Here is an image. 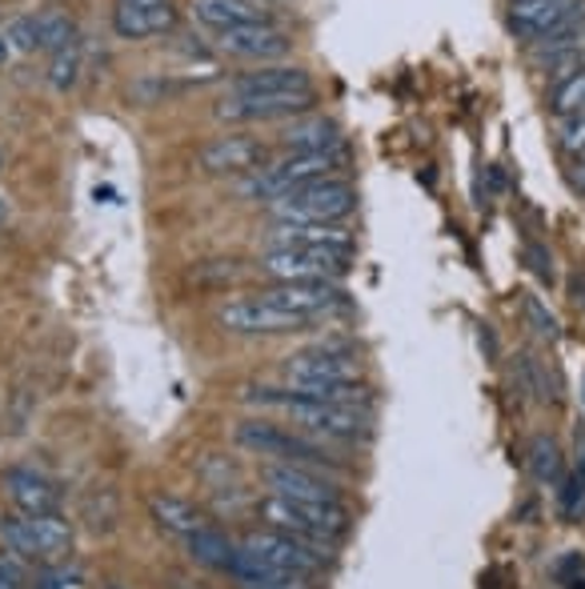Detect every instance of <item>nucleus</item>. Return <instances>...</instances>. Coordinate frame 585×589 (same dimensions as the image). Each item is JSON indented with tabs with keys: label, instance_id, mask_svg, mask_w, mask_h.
I'll return each mask as SVG.
<instances>
[{
	"label": "nucleus",
	"instance_id": "nucleus-1",
	"mask_svg": "<svg viewBox=\"0 0 585 589\" xmlns=\"http://www.w3.org/2000/svg\"><path fill=\"white\" fill-rule=\"evenodd\" d=\"M245 401H257L265 410H281L298 430L325 441H365L373 433V413L353 410V405H333V401L298 397L293 390H248Z\"/></svg>",
	"mask_w": 585,
	"mask_h": 589
},
{
	"label": "nucleus",
	"instance_id": "nucleus-2",
	"mask_svg": "<svg viewBox=\"0 0 585 589\" xmlns=\"http://www.w3.org/2000/svg\"><path fill=\"white\" fill-rule=\"evenodd\" d=\"M261 518H265L269 530L289 533V538L305 541V546H313V550L333 558V546L349 533L353 513H349L341 501H333V505H301V501H285V498H273V493H269V498L261 501Z\"/></svg>",
	"mask_w": 585,
	"mask_h": 589
},
{
	"label": "nucleus",
	"instance_id": "nucleus-3",
	"mask_svg": "<svg viewBox=\"0 0 585 589\" xmlns=\"http://www.w3.org/2000/svg\"><path fill=\"white\" fill-rule=\"evenodd\" d=\"M345 165V149L338 153H289L285 160H273L265 169L248 173L245 193L261 200H277L285 193L301 189V185H313V180H329L333 173Z\"/></svg>",
	"mask_w": 585,
	"mask_h": 589
},
{
	"label": "nucleus",
	"instance_id": "nucleus-4",
	"mask_svg": "<svg viewBox=\"0 0 585 589\" xmlns=\"http://www.w3.org/2000/svg\"><path fill=\"white\" fill-rule=\"evenodd\" d=\"M358 209V193L349 180H313L285 197L269 200L273 220H309V225H338Z\"/></svg>",
	"mask_w": 585,
	"mask_h": 589
},
{
	"label": "nucleus",
	"instance_id": "nucleus-5",
	"mask_svg": "<svg viewBox=\"0 0 585 589\" xmlns=\"http://www.w3.org/2000/svg\"><path fill=\"white\" fill-rule=\"evenodd\" d=\"M0 541L4 550L29 561H52L72 546V526L60 513H45V518H29V513H12L0 521Z\"/></svg>",
	"mask_w": 585,
	"mask_h": 589
},
{
	"label": "nucleus",
	"instance_id": "nucleus-6",
	"mask_svg": "<svg viewBox=\"0 0 585 589\" xmlns=\"http://www.w3.org/2000/svg\"><path fill=\"white\" fill-rule=\"evenodd\" d=\"M237 441L245 450L261 453V458H269V461H289V465H305V470H338V461L329 458L321 445L281 430L273 421H241Z\"/></svg>",
	"mask_w": 585,
	"mask_h": 589
},
{
	"label": "nucleus",
	"instance_id": "nucleus-7",
	"mask_svg": "<svg viewBox=\"0 0 585 589\" xmlns=\"http://www.w3.org/2000/svg\"><path fill=\"white\" fill-rule=\"evenodd\" d=\"M353 253L345 249H269L261 273L273 281H341Z\"/></svg>",
	"mask_w": 585,
	"mask_h": 589
},
{
	"label": "nucleus",
	"instance_id": "nucleus-8",
	"mask_svg": "<svg viewBox=\"0 0 585 589\" xmlns=\"http://www.w3.org/2000/svg\"><path fill=\"white\" fill-rule=\"evenodd\" d=\"M289 385H353L361 381V357L345 345H321L285 361Z\"/></svg>",
	"mask_w": 585,
	"mask_h": 589
},
{
	"label": "nucleus",
	"instance_id": "nucleus-9",
	"mask_svg": "<svg viewBox=\"0 0 585 589\" xmlns=\"http://www.w3.org/2000/svg\"><path fill=\"white\" fill-rule=\"evenodd\" d=\"M217 321H221V330L237 333V337H277V333H298L309 325L305 317L277 310V305H269V301H261V297L228 301V305H221Z\"/></svg>",
	"mask_w": 585,
	"mask_h": 589
},
{
	"label": "nucleus",
	"instance_id": "nucleus-10",
	"mask_svg": "<svg viewBox=\"0 0 585 589\" xmlns=\"http://www.w3.org/2000/svg\"><path fill=\"white\" fill-rule=\"evenodd\" d=\"M245 550L257 553L261 561H269V566H277V570L285 573H298V578H321L325 573V566L333 558L321 550H313V546H305V541L289 538V533H277V530H257L245 538Z\"/></svg>",
	"mask_w": 585,
	"mask_h": 589
},
{
	"label": "nucleus",
	"instance_id": "nucleus-11",
	"mask_svg": "<svg viewBox=\"0 0 585 589\" xmlns=\"http://www.w3.org/2000/svg\"><path fill=\"white\" fill-rule=\"evenodd\" d=\"M257 297L269 301V305H277V310L298 313L305 321H318L345 305V289H341L338 281H273Z\"/></svg>",
	"mask_w": 585,
	"mask_h": 589
},
{
	"label": "nucleus",
	"instance_id": "nucleus-12",
	"mask_svg": "<svg viewBox=\"0 0 585 589\" xmlns=\"http://www.w3.org/2000/svg\"><path fill=\"white\" fill-rule=\"evenodd\" d=\"M261 478H265L273 498L301 501V505H333V501H341L338 485L321 478V470L289 465V461H269L265 470H261Z\"/></svg>",
	"mask_w": 585,
	"mask_h": 589
},
{
	"label": "nucleus",
	"instance_id": "nucleus-13",
	"mask_svg": "<svg viewBox=\"0 0 585 589\" xmlns=\"http://www.w3.org/2000/svg\"><path fill=\"white\" fill-rule=\"evenodd\" d=\"M318 105V89L309 92H257V97H225L217 105L221 120H281L305 117Z\"/></svg>",
	"mask_w": 585,
	"mask_h": 589
},
{
	"label": "nucleus",
	"instance_id": "nucleus-14",
	"mask_svg": "<svg viewBox=\"0 0 585 589\" xmlns=\"http://www.w3.org/2000/svg\"><path fill=\"white\" fill-rule=\"evenodd\" d=\"M197 165L213 177H241V173H257L269 165V149L253 137H217L208 140L205 149L197 153Z\"/></svg>",
	"mask_w": 585,
	"mask_h": 589
},
{
	"label": "nucleus",
	"instance_id": "nucleus-15",
	"mask_svg": "<svg viewBox=\"0 0 585 589\" xmlns=\"http://www.w3.org/2000/svg\"><path fill=\"white\" fill-rule=\"evenodd\" d=\"M221 52L228 57H245V60H277L289 52V32L277 29L273 20H261V24H237V29L217 32Z\"/></svg>",
	"mask_w": 585,
	"mask_h": 589
},
{
	"label": "nucleus",
	"instance_id": "nucleus-16",
	"mask_svg": "<svg viewBox=\"0 0 585 589\" xmlns=\"http://www.w3.org/2000/svg\"><path fill=\"white\" fill-rule=\"evenodd\" d=\"M577 4H582V0H514V4H509V32H514L517 40L537 45V40L549 37L557 24H566L577 12Z\"/></svg>",
	"mask_w": 585,
	"mask_h": 589
},
{
	"label": "nucleus",
	"instance_id": "nucleus-17",
	"mask_svg": "<svg viewBox=\"0 0 585 589\" xmlns=\"http://www.w3.org/2000/svg\"><path fill=\"white\" fill-rule=\"evenodd\" d=\"M273 249H345L353 253V233L341 225H309V220H277L269 229Z\"/></svg>",
	"mask_w": 585,
	"mask_h": 589
},
{
	"label": "nucleus",
	"instance_id": "nucleus-18",
	"mask_svg": "<svg viewBox=\"0 0 585 589\" xmlns=\"http://www.w3.org/2000/svg\"><path fill=\"white\" fill-rule=\"evenodd\" d=\"M277 140H281V149H289V153H338V149H345L341 125L338 120L321 117V112H305V117H298L293 125H285Z\"/></svg>",
	"mask_w": 585,
	"mask_h": 589
},
{
	"label": "nucleus",
	"instance_id": "nucleus-19",
	"mask_svg": "<svg viewBox=\"0 0 585 589\" xmlns=\"http://www.w3.org/2000/svg\"><path fill=\"white\" fill-rule=\"evenodd\" d=\"M313 77L298 65H265V69L241 72L228 85V97H257V92H309Z\"/></svg>",
	"mask_w": 585,
	"mask_h": 589
},
{
	"label": "nucleus",
	"instance_id": "nucleus-20",
	"mask_svg": "<svg viewBox=\"0 0 585 589\" xmlns=\"http://www.w3.org/2000/svg\"><path fill=\"white\" fill-rule=\"evenodd\" d=\"M4 490H9L12 505L29 518H45V513H60V493L49 478H40L37 470H9L4 473Z\"/></svg>",
	"mask_w": 585,
	"mask_h": 589
},
{
	"label": "nucleus",
	"instance_id": "nucleus-21",
	"mask_svg": "<svg viewBox=\"0 0 585 589\" xmlns=\"http://www.w3.org/2000/svg\"><path fill=\"white\" fill-rule=\"evenodd\" d=\"M189 9L201 24H208V29H217V32L237 29V24H261V20H269V12L261 9L257 0H193Z\"/></svg>",
	"mask_w": 585,
	"mask_h": 589
},
{
	"label": "nucleus",
	"instance_id": "nucleus-22",
	"mask_svg": "<svg viewBox=\"0 0 585 589\" xmlns=\"http://www.w3.org/2000/svg\"><path fill=\"white\" fill-rule=\"evenodd\" d=\"M173 20H177L173 4H160V9H113V29L125 40L157 37V32L173 29Z\"/></svg>",
	"mask_w": 585,
	"mask_h": 589
},
{
	"label": "nucleus",
	"instance_id": "nucleus-23",
	"mask_svg": "<svg viewBox=\"0 0 585 589\" xmlns=\"http://www.w3.org/2000/svg\"><path fill=\"white\" fill-rule=\"evenodd\" d=\"M185 546H189V553H193V561H197V566H208V570H221V573L233 570L237 546H233V541H228L221 530H213V526H201L197 533H189V538H185Z\"/></svg>",
	"mask_w": 585,
	"mask_h": 589
},
{
	"label": "nucleus",
	"instance_id": "nucleus-24",
	"mask_svg": "<svg viewBox=\"0 0 585 589\" xmlns=\"http://www.w3.org/2000/svg\"><path fill=\"white\" fill-rule=\"evenodd\" d=\"M153 521H157L165 533H177V538H189V533H197L201 526H205V518H201L197 510H193L189 501L181 498H153Z\"/></svg>",
	"mask_w": 585,
	"mask_h": 589
},
{
	"label": "nucleus",
	"instance_id": "nucleus-25",
	"mask_svg": "<svg viewBox=\"0 0 585 589\" xmlns=\"http://www.w3.org/2000/svg\"><path fill=\"white\" fill-rule=\"evenodd\" d=\"M77 32H72V20L60 9H45L37 12V49L45 52H60L65 45H72Z\"/></svg>",
	"mask_w": 585,
	"mask_h": 589
},
{
	"label": "nucleus",
	"instance_id": "nucleus-26",
	"mask_svg": "<svg viewBox=\"0 0 585 589\" xmlns=\"http://www.w3.org/2000/svg\"><path fill=\"white\" fill-rule=\"evenodd\" d=\"M529 470H534L537 481H546V485L562 481V470H566V461H562V450H557V441L534 438V445H529Z\"/></svg>",
	"mask_w": 585,
	"mask_h": 589
},
{
	"label": "nucleus",
	"instance_id": "nucleus-27",
	"mask_svg": "<svg viewBox=\"0 0 585 589\" xmlns=\"http://www.w3.org/2000/svg\"><path fill=\"white\" fill-rule=\"evenodd\" d=\"M549 109L557 117H577V112H585V69H577L566 80H557L554 97H549Z\"/></svg>",
	"mask_w": 585,
	"mask_h": 589
},
{
	"label": "nucleus",
	"instance_id": "nucleus-28",
	"mask_svg": "<svg viewBox=\"0 0 585 589\" xmlns=\"http://www.w3.org/2000/svg\"><path fill=\"white\" fill-rule=\"evenodd\" d=\"M77 80H80V49H77V40H72V45H65L60 52H52V60H49V85L57 92H69Z\"/></svg>",
	"mask_w": 585,
	"mask_h": 589
},
{
	"label": "nucleus",
	"instance_id": "nucleus-29",
	"mask_svg": "<svg viewBox=\"0 0 585 589\" xmlns=\"http://www.w3.org/2000/svg\"><path fill=\"white\" fill-rule=\"evenodd\" d=\"M557 149L569 153V157H582L585 153V117H557Z\"/></svg>",
	"mask_w": 585,
	"mask_h": 589
},
{
	"label": "nucleus",
	"instance_id": "nucleus-30",
	"mask_svg": "<svg viewBox=\"0 0 585 589\" xmlns=\"http://www.w3.org/2000/svg\"><path fill=\"white\" fill-rule=\"evenodd\" d=\"M4 32H9L17 52H37V17H12Z\"/></svg>",
	"mask_w": 585,
	"mask_h": 589
},
{
	"label": "nucleus",
	"instance_id": "nucleus-31",
	"mask_svg": "<svg viewBox=\"0 0 585 589\" xmlns=\"http://www.w3.org/2000/svg\"><path fill=\"white\" fill-rule=\"evenodd\" d=\"M526 310H529V317L537 321V333H546V337H557V321H554V313L542 310V301H529Z\"/></svg>",
	"mask_w": 585,
	"mask_h": 589
},
{
	"label": "nucleus",
	"instance_id": "nucleus-32",
	"mask_svg": "<svg viewBox=\"0 0 585 589\" xmlns=\"http://www.w3.org/2000/svg\"><path fill=\"white\" fill-rule=\"evenodd\" d=\"M0 589H20V570L12 558H0Z\"/></svg>",
	"mask_w": 585,
	"mask_h": 589
},
{
	"label": "nucleus",
	"instance_id": "nucleus-33",
	"mask_svg": "<svg viewBox=\"0 0 585 589\" xmlns=\"http://www.w3.org/2000/svg\"><path fill=\"white\" fill-rule=\"evenodd\" d=\"M12 57H17V49H12L9 32H4V24H0V69H4V65H9Z\"/></svg>",
	"mask_w": 585,
	"mask_h": 589
},
{
	"label": "nucleus",
	"instance_id": "nucleus-34",
	"mask_svg": "<svg viewBox=\"0 0 585 589\" xmlns=\"http://www.w3.org/2000/svg\"><path fill=\"white\" fill-rule=\"evenodd\" d=\"M169 0H117V9H160Z\"/></svg>",
	"mask_w": 585,
	"mask_h": 589
},
{
	"label": "nucleus",
	"instance_id": "nucleus-35",
	"mask_svg": "<svg viewBox=\"0 0 585 589\" xmlns=\"http://www.w3.org/2000/svg\"><path fill=\"white\" fill-rule=\"evenodd\" d=\"M569 185H574L577 193H585V160H577L574 169H569Z\"/></svg>",
	"mask_w": 585,
	"mask_h": 589
},
{
	"label": "nucleus",
	"instance_id": "nucleus-36",
	"mask_svg": "<svg viewBox=\"0 0 585 589\" xmlns=\"http://www.w3.org/2000/svg\"><path fill=\"white\" fill-rule=\"evenodd\" d=\"M12 217V205H9V197H4V193H0V225H4V220Z\"/></svg>",
	"mask_w": 585,
	"mask_h": 589
},
{
	"label": "nucleus",
	"instance_id": "nucleus-37",
	"mask_svg": "<svg viewBox=\"0 0 585 589\" xmlns=\"http://www.w3.org/2000/svg\"><path fill=\"white\" fill-rule=\"evenodd\" d=\"M577 160H585V153H582V157H577Z\"/></svg>",
	"mask_w": 585,
	"mask_h": 589
},
{
	"label": "nucleus",
	"instance_id": "nucleus-38",
	"mask_svg": "<svg viewBox=\"0 0 585 589\" xmlns=\"http://www.w3.org/2000/svg\"><path fill=\"white\" fill-rule=\"evenodd\" d=\"M0 165H4V160H0Z\"/></svg>",
	"mask_w": 585,
	"mask_h": 589
}]
</instances>
